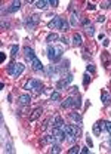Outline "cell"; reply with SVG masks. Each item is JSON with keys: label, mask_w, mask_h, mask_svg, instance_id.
Returning <instances> with one entry per match:
<instances>
[{"label": "cell", "mask_w": 111, "mask_h": 154, "mask_svg": "<svg viewBox=\"0 0 111 154\" xmlns=\"http://www.w3.org/2000/svg\"><path fill=\"white\" fill-rule=\"evenodd\" d=\"M62 54H64V50L61 46H52V45H49L47 46V58L51 62H58L61 61V58H62Z\"/></svg>", "instance_id": "cell-1"}, {"label": "cell", "mask_w": 111, "mask_h": 154, "mask_svg": "<svg viewBox=\"0 0 111 154\" xmlns=\"http://www.w3.org/2000/svg\"><path fill=\"white\" fill-rule=\"evenodd\" d=\"M24 70H25V65L21 64V62H16V64H10L9 68H8V73L12 77H19L24 73Z\"/></svg>", "instance_id": "cell-2"}, {"label": "cell", "mask_w": 111, "mask_h": 154, "mask_svg": "<svg viewBox=\"0 0 111 154\" xmlns=\"http://www.w3.org/2000/svg\"><path fill=\"white\" fill-rule=\"evenodd\" d=\"M25 91H36V92H43V83L39 79H31L28 83L24 86Z\"/></svg>", "instance_id": "cell-3"}, {"label": "cell", "mask_w": 111, "mask_h": 154, "mask_svg": "<svg viewBox=\"0 0 111 154\" xmlns=\"http://www.w3.org/2000/svg\"><path fill=\"white\" fill-rule=\"evenodd\" d=\"M62 108H70V107H76V108H79L80 105H82V99H80V96H68L67 99H64V102L62 104Z\"/></svg>", "instance_id": "cell-4"}, {"label": "cell", "mask_w": 111, "mask_h": 154, "mask_svg": "<svg viewBox=\"0 0 111 154\" xmlns=\"http://www.w3.org/2000/svg\"><path fill=\"white\" fill-rule=\"evenodd\" d=\"M39 21H40V16L39 15H31L28 19H25V25L28 28H34L37 24H39Z\"/></svg>", "instance_id": "cell-5"}, {"label": "cell", "mask_w": 111, "mask_h": 154, "mask_svg": "<svg viewBox=\"0 0 111 154\" xmlns=\"http://www.w3.org/2000/svg\"><path fill=\"white\" fill-rule=\"evenodd\" d=\"M28 64L31 65V68H33L34 71H42V70H43V64L40 62V59L37 58V56H36V58H34L33 61H30Z\"/></svg>", "instance_id": "cell-6"}, {"label": "cell", "mask_w": 111, "mask_h": 154, "mask_svg": "<svg viewBox=\"0 0 111 154\" xmlns=\"http://www.w3.org/2000/svg\"><path fill=\"white\" fill-rule=\"evenodd\" d=\"M24 54H25V59L30 62V61H33L34 58H36V52H34V49L33 47H30V46H25L24 47Z\"/></svg>", "instance_id": "cell-7"}, {"label": "cell", "mask_w": 111, "mask_h": 154, "mask_svg": "<svg viewBox=\"0 0 111 154\" xmlns=\"http://www.w3.org/2000/svg\"><path fill=\"white\" fill-rule=\"evenodd\" d=\"M105 127V124H104V122H96L95 124H93V133L96 135V136H99L101 135V132H102V129Z\"/></svg>", "instance_id": "cell-8"}, {"label": "cell", "mask_w": 111, "mask_h": 154, "mask_svg": "<svg viewBox=\"0 0 111 154\" xmlns=\"http://www.w3.org/2000/svg\"><path fill=\"white\" fill-rule=\"evenodd\" d=\"M52 120V127H62L65 123H64V119L62 117H59V116H55L53 119H51Z\"/></svg>", "instance_id": "cell-9"}, {"label": "cell", "mask_w": 111, "mask_h": 154, "mask_svg": "<svg viewBox=\"0 0 111 154\" xmlns=\"http://www.w3.org/2000/svg\"><path fill=\"white\" fill-rule=\"evenodd\" d=\"M18 102L21 105H28L30 102H31V96L28 95V94H24V95H21L19 98H18Z\"/></svg>", "instance_id": "cell-10"}, {"label": "cell", "mask_w": 111, "mask_h": 154, "mask_svg": "<svg viewBox=\"0 0 111 154\" xmlns=\"http://www.w3.org/2000/svg\"><path fill=\"white\" fill-rule=\"evenodd\" d=\"M59 22H61V18H59V16H53L52 21L47 24V27L51 28V30H53V28H59Z\"/></svg>", "instance_id": "cell-11"}, {"label": "cell", "mask_w": 111, "mask_h": 154, "mask_svg": "<svg viewBox=\"0 0 111 154\" xmlns=\"http://www.w3.org/2000/svg\"><path fill=\"white\" fill-rule=\"evenodd\" d=\"M73 45L76 46V47H79V46L83 45V38H82V36L79 33H76V34L73 36Z\"/></svg>", "instance_id": "cell-12"}, {"label": "cell", "mask_w": 111, "mask_h": 154, "mask_svg": "<svg viewBox=\"0 0 111 154\" xmlns=\"http://www.w3.org/2000/svg\"><path fill=\"white\" fill-rule=\"evenodd\" d=\"M68 85H70V83H68L65 79H61V80L56 82V87L59 89V91H65V89L68 87Z\"/></svg>", "instance_id": "cell-13"}, {"label": "cell", "mask_w": 111, "mask_h": 154, "mask_svg": "<svg viewBox=\"0 0 111 154\" xmlns=\"http://www.w3.org/2000/svg\"><path fill=\"white\" fill-rule=\"evenodd\" d=\"M59 30L61 31H68L70 30V22L64 18H61V22H59Z\"/></svg>", "instance_id": "cell-14"}, {"label": "cell", "mask_w": 111, "mask_h": 154, "mask_svg": "<svg viewBox=\"0 0 111 154\" xmlns=\"http://www.w3.org/2000/svg\"><path fill=\"white\" fill-rule=\"evenodd\" d=\"M19 8H21V2H12L10 6L8 8V12L9 14H14V12H16Z\"/></svg>", "instance_id": "cell-15"}, {"label": "cell", "mask_w": 111, "mask_h": 154, "mask_svg": "<svg viewBox=\"0 0 111 154\" xmlns=\"http://www.w3.org/2000/svg\"><path fill=\"white\" fill-rule=\"evenodd\" d=\"M56 40H59V36H58L56 33H51V34H47V37H46V42H47L49 45H52V43L56 42Z\"/></svg>", "instance_id": "cell-16"}, {"label": "cell", "mask_w": 111, "mask_h": 154, "mask_svg": "<svg viewBox=\"0 0 111 154\" xmlns=\"http://www.w3.org/2000/svg\"><path fill=\"white\" fill-rule=\"evenodd\" d=\"M42 113H43L42 107H39V108H36V110L33 111V114L30 116V120H31V122H34L36 119H39V116H42Z\"/></svg>", "instance_id": "cell-17"}, {"label": "cell", "mask_w": 111, "mask_h": 154, "mask_svg": "<svg viewBox=\"0 0 111 154\" xmlns=\"http://www.w3.org/2000/svg\"><path fill=\"white\" fill-rule=\"evenodd\" d=\"M101 101H102V104H104V105H110V104H111V96H110V94L102 92V95H101Z\"/></svg>", "instance_id": "cell-18"}, {"label": "cell", "mask_w": 111, "mask_h": 154, "mask_svg": "<svg viewBox=\"0 0 111 154\" xmlns=\"http://www.w3.org/2000/svg\"><path fill=\"white\" fill-rule=\"evenodd\" d=\"M47 76L49 77H58V70L55 65H49L47 67Z\"/></svg>", "instance_id": "cell-19"}, {"label": "cell", "mask_w": 111, "mask_h": 154, "mask_svg": "<svg viewBox=\"0 0 111 154\" xmlns=\"http://www.w3.org/2000/svg\"><path fill=\"white\" fill-rule=\"evenodd\" d=\"M18 55H19V46H18V45L10 46V56H12V58H16Z\"/></svg>", "instance_id": "cell-20"}, {"label": "cell", "mask_w": 111, "mask_h": 154, "mask_svg": "<svg viewBox=\"0 0 111 154\" xmlns=\"http://www.w3.org/2000/svg\"><path fill=\"white\" fill-rule=\"evenodd\" d=\"M34 5H36L37 8H39V9H46V8H47V5H51V3H49L47 0H42V2H36Z\"/></svg>", "instance_id": "cell-21"}, {"label": "cell", "mask_w": 111, "mask_h": 154, "mask_svg": "<svg viewBox=\"0 0 111 154\" xmlns=\"http://www.w3.org/2000/svg\"><path fill=\"white\" fill-rule=\"evenodd\" d=\"M70 117H71V120L77 122V123H80V122H82V116H80L79 113H70Z\"/></svg>", "instance_id": "cell-22"}, {"label": "cell", "mask_w": 111, "mask_h": 154, "mask_svg": "<svg viewBox=\"0 0 111 154\" xmlns=\"http://www.w3.org/2000/svg\"><path fill=\"white\" fill-rule=\"evenodd\" d=\"M84 31L88 36H93L95 34V28H93V25H86L84 27Z\"/></svg>", "instance_id": "cell-23"}, {"label": "cell", "mask_w": 111, "mask_h": 154, "mask_svg": "<svg viewBox=\"0 0 111 154\" xmlns=\"http://www.w3.org/2000/svg\"><path fill=\"white\" fill-rule=\"evenodd\" d=\"M70 25H77V12H73V15L70 18Z\"/></svg>", "instance_id": "cell-24"}, {"label": "cell", "mask_w": 111, "mask_h": 154, "mask_svg": "<svg viewBox=\"0 0 111 154\" xmlns=\"http://www.w3.org/2000/svg\"><path fill=\"white\" fill-rule=\"evenodd\" d=\"M51 99H52V101H61V94H59L58 91L52 92V94H51Z\"/></svg>", "instance_id": "cell-25"}, {"label": "cell", "mask_w": 111, "mask_h": 154, "mask_svg": "<svg viewBox=\"0 0 111 154\" xmlns=\"http://www.w3.org/2000/svg\"><path fill=\"white\" fill-rule=\"evenodd\" d=\"M77 153H80V147H79V145H73V147L68 150V154H77Z\"/></svg>", "instance_id": "cell-26"}, {"label": "cell", "mask_w": 111, "mask_h": 154, "mask_svg": "<svg viewBox=\"0 0 111 154\" xmlns=\"http://www.w3.org/2000/svg\"><path fill=\"white\" fill-rule=\"evenodd\" d=\"M52 153H61V145H59V142H55V144H52V150H51Z\"/></svg>", "instance_id": "cell-27"}, {"label": "cell", "mask_w": 111, "mask_h": 154, "mask_svg": "<svg viewBox=\"0 0 111 154\" xmlns=\"http://www.w3.org/2000/svg\"><path fill=\"white\" fill-rule=\"evenodd\" d=\"M89 82H90V74L89 73H86L84 76H83V85L86 86V85H89Z\"/></svg>", "instance_id": "cell-28"}, {"label": "cell", "mask_w": 111, "mask_h": 154, "mask_svg": "<svg viewBox=\"0 0 111 154\" xmlns=\"http://www.w3.org/2000/svg\"><path fill=\"white\" fill-rule=\"evenodd\" d=\"M86 70H88V71H89L90 74H93V73L96 71V67L93 65V64H89V65H88V67H86Z\"/></svg>", "instance_id": "cell-29"}, {"label": "cell", "mask_w": 111, "mask_h": 154, "mask_svg": "<svg viewBox=\"0 0 111 154\" xmlns=\"http://www.w3.org/2000/svg\"><path fill=\"white\" fill-rule=\"evenodd\" d=\"M5 151H6V153H14V147H12V144H6Z\"/></svg>", "instance_id": "cell-30"}, {"label": "cell", "mask_w": 111, "mask_h": 154, "mask_svg": "<svg viewBox=\"0 0 111 154\" xmlns=\"http://www.w3.org/2000/svg\"><path fill=\"white\" fill-rule=\"evenodd\" d=\"M104 124H105V129L111 133V122H104Z\"/></svg>", "instance_id": "cell-31"}, {"label": "cell", "mask_w": 111, "mask_h": 154, "mask_svg": "<svg viewBox=\"0 0 111 154\" xmlns=\"http://www.w3.org/2000/svg\"><path fill=\"white\" fill-rule=\"evenodd\" d=\"M65 80H67L68 83H71V82H73V74H71V73H68V74L65 76Z\"/></svg>", "instance_id": "cell-32"}, {"label": "cell", "mask_w": 111, "mask_h": 154, "mask_svg": "<svg viewBox=\"0 0 111 154\" xmlns=\"http://www.w3.org/2000/svg\"><path fill=\"white\" fill-rule=\"evenodd\" d=\"M104 21H105V16L104 15H99V16L96 18V22H104Z\"/></svg>", "instance_id": "cell-33"}, {"label": "cell", "mask_w": 111, "mask_h": 154, "mask_svg": "<svg viewBox=\"0 0 111 154\" xmlns=\"http://www.w3.org/2000/svg\"><path fill=\"white\" fill-rule=\"evenodd\" d=\"M88 9H89V10H95V9H96V6H95L93 3H88Z\"/></svg>", "instance_id": "cell-34"}, {"label": "cell", "mask_w": 111, "mask_h": 154, "mask_svg": "<svg viewBox=\"0 0 111 154\" xmlns=\"http://www.w3.org/2000/svg\"><path fill=\"white\" fill-rule=\"evenodd\" d=\"M86 144H88L89 147H92V145H93V142H92V139H90L89 136H88V138H86Z\"/></svg>", "instance_id": "cell-35"}, {"label": "cell", "mask_w": 111, "mask_h": 154, "mask_svg": "<svg viewBox=\"0 0 111 154\" xmlns=\"http://www.w3.org/2000/svg\"><path fill=\"white\" fill-rule=\"evenodd\" d=\"M102 45H104V47H108V46H110V40H108V38H104Z\"/></svg>", "instance_id": "cell-36"}, {"label": "cell", "mask_w": 111, "mask_h": 154, "mask_svg": "<svg viewBox=\"0 0 111 154\" xmlns=\"http://www.w3.org/2000/svg\"><path fill=\"white\" fill-rule=\"evenodd\" d=\"M49 3H51V5H52V6H53V8H55V6H58V5H59V2H58V0H51V2H49Z\"/></svg>", "instance_id": "cell-37"}, {"label": "cell", "mask_w": 111, "mask_h": 154, "mask_svg": "<svg viewBox=\"0 0 111 154\" xmlns=\"http://www.w3.org/2000/svg\"><path fill=\"white\" fill-rule=\"evenodd\" d=\"M61 42H62L64 45H68V43H70V40H68L67 37H62V38H61Z\"/></svg>", "instance_id": "cell-38"}, {"label": "cell", "mask_w": 111, "mask_h": 154, "mask_svg": "<svg viewBox=\"0 0 111 154\" xmlns=\"http://www.w3.org/2000/svg\"><path fill=\"white\" fill-rule=\"evenodd\" d=\"M5 59H6V55L2 52V54H0V62H5Z\"/></svg>", "instance_id": "cell-39"}, {"label": "cell", "mask_w": 111, "mask_h": 154, "mask_svg": "<svg viewBox=\"0 0 111 154\" xmlns=\"http://www.w3.org/2000/svg\"><path fill=\"white\" fill-rule=\"evenodd\" d=\"M80 153H83V154H86V153H89V148H88V147H83V148L80 150Z\"/></svg>", "instance_id": "cell-40"}, {"label": "cell", "mask_w": 111, "mask_h": 154, "mask_svg": "<svg viewBox=\"0 0 111 154\" xmlns=\"http://www.w3.org/2000/svg\"><path fill=\"white\" fill-rule=\"evenodd\" d=\"M107 5H108V8H111V2H108V3H107Z\"/></svg>", "instance_id": "cell-41"}, {"label": "cell", "mask_w": 111, "mask_h": 154, "mask_svg": "<svg viewBox=\"0 0 111 154\" xmlns=\"http://www.w3.org/2000/svg\"><path fill=\"white\" fill-rule=\"evenodd\" d=\"M110 145H111V138H110Z\"/></svg>", "instance_id": "cell-42"}]
</instances>
